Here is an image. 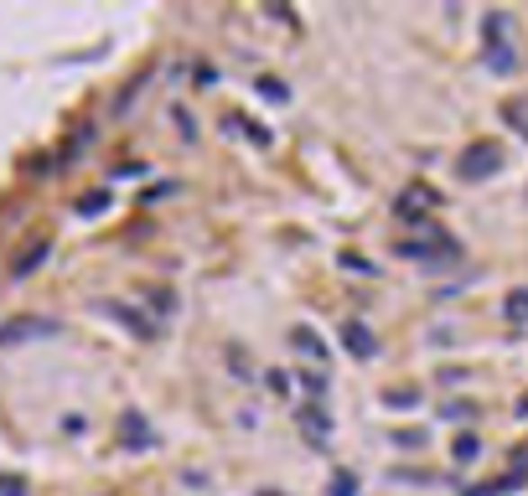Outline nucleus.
<instances>
[{"label":"nucleus","mask_w":528,"mask_h":496,"mask_svg":"<svg viewBox=\"0 0 528 496\" xmlns=\"http://www.w3.org/2000/svg\"><path fill=\"white\" fill-rule=\"evenodd\" d=\"M482 58L492 67V78H513L518 73V47H513V16L503 5L482 16Z\"/></svg>","instance_id":"1"},{"label":"nucleus","mask_w":528,"mask_h":496,"mask_svg":"<svg viewBox=\"0 0 528 496\" xmlns=\"http://www.w3.org/2000/svg\"><path fill=\"white\" fill-rule=\"evenodd\" d=\"M394 253L415 259V264H451V259H461V244L441 227H430V233H409L404 244H394Z\"/></svg>","instance_id":"2"},{"label":"nucleus","mask_w":528,"mask_h":496,"mask_svg":"<svg viewBox=\"0 0 528 496\" xmlns=\"http://www.w3.org/2000/svg\"><path fill=\"white\" fill-rule=\"evenodd\" d=\"M503 171V145L497 140H471L456 155V176L461 182H487V176H497Z\"/></svg>","instance_id":"3"},{"label":"nucleus","mask_w":528,"mask_h":496,"mask_svg":"<svg viewBox=\"0 0 528 496\" xmlns=\"http://www.w3.org/2000/svg\"><path fill=\"white\" fill-rule=\"evenodd\" d=\"M99 310H104V315H114V321H120L130 336H140V341H156V336H161V326H156L150 315H140L135 306H125V300H99Z\"/></svg>","instance_id":"4"},{"label":"nucleus","mask_w":528,"mask_h":496,"mask_svg":"<svg viewBox=\"0 0 528 496\" xmlns=\"http://www.w3.org/2000/svg\"><path fill=\"white\" fill-rule=\"evenodd\" d=\"M296 424L306 430V439H311L317 450H327V439H332V413L321 409V403H300V409H296Z\"/></svg>","instance_id":"5"},{"label":"nucleus","mask_w":528,"mask_h":496,"mask_svg":"<svg viewBox=\"0 0 528 496\" xmlns=\"http://www.w3.org/2000/svg\"><path fill=\"white\" fill-rule=\"evenodd\" d=\"M31 336H58V321H42V315H22V321L0 326V347H11V341H31Z\"/></svg>","instance_id":"6"},{"label":"nucleus","mask_w":528,"mask_h":496,"mask_svg":"<svg viewBox=\"0 0 528 496\" xmlns=\"http://www.w3.org/2000/svg\"><path fill=\"white\" fill-rule=\"evenodd\" d=\"M120 445H125V450H150V445H156L150 424H146V419H140L135 409L120 413Z\"/></svg>","instance_id":"7"},{"label":"nucleus","mask_w":528,"mask_h":496,"mask_svg":"<svg viewBox=\"0 0 528 496\" xmlns=\"http://www.w3.org/2000/svg\"><path fill=\"white\" fill-rule=\"evenodd\" d=\"M342 347L353 351L358 362H368V357H379V336L362 331V321H347V326H342Z\"/></svg>","instance_id":"8"},{"label":"nucleus","mask_w":528,"mask_h":496,"mask_svg":"<svg viewBox=\"0 0 528 496\" xmlns=\"http://www.w3.org/2000/svg\"><path fill=\"white\" fill-rule=\"evenodd\" d=\"M291 347H296L300 357H311V362H327V357H332V351H327V341H321L311 326H296V331H291Z\"/></svg>","instance_id":"9"},{"label":"nucleus","mask_w":528,"mask_h":496,"mask_svg":"<svg viewBox=\"0 0 528 496\" xmlns=\"http://www.w3.org/2000/svg\"><path fill=\"white\" fill-rule=\"evenodd\" d=\"M503 321L507 326H528V285H518V289L503 295Z\"/></svg>","instance_id":"10"},{"label":"nucleus","mask_w":528,"mask_h":496,"mask_svg":"<svg viewBox=\"0 0 528 496\" xmlns=\"http://www.w3.org/2000/svg\"><path fill=\"white\" fill-rule=\"evenodd\" d=\"M435 413H441L445 424H471V419H477V403H471V398H445Z\"/></svg>","instance_id":"11"},{"label":"nucleus","mask_w":528,"mask_h":496,"mask_svg":"<svg viewBox=\"0 0 528 496\" xmlns=\"http://www.w3.org/2000/svg\"><path fill=\"white\" fill-rule=\"evenodd\" d=\"M47 253H52V244H47V238H37V244H31V248H26V253H22V259L11 264V274H16V279H26V274H31V269L42 264Z\"/></svg>","instance_id":"12"},{"label":"nucleus","mask_w":528,"mask_h":496,"mask_svg":"<svg viewBox=\"0 0 528 496\" xmlns=\"http://www.w3.org/2000/svg\"><path fill=\"white\" fill-rule=\"evenodd\" d=\"M477 455H482V439H477V434H456V439H451V460H456V465H471Z\"/></svg>","instance_id":"13"},{"label":"nucleus","mask_w":528,"mask_h":496,"mask_svg":"<svg viewBox=\"0 0 528 496\" xmlns=\"http://www.w3.org/2000/svg\"><path fill=\"white\" fill-rule=\"evenodd\" d=\"M300 388L311 393V403H321V398L332 393V377H327V372H317V368H306V372H300Z\"/></svg>","instance_id":"14"},{"label":"nucleus","mask_w":528,"mask_h":496,"mask_svg":"<svg viewBox=\"0 0 528 496\" xmlns=\"http://www.w3.org/2000/svg\"><path fill=\"white\" fill-rule=\"evenodd\" d=\"M383 403H389V409H415V403H420V388H415V383H409V388H383Z\"/></svg>","instance_id":"15"},{"label":"nucleus","mask_w":528,"mask_h":496,"mask_svg":"<svg viewBox=\"0 0 528 496\" xmlns=\"http://www.w3.org/2000/svg\"><path fill=\"white\" fill-rule=\"evenodd\" d=\"M503 120L528 140V99H507V103H503Z\"/></svg>","instance_id":"16"},{"label":"nucleus","mask_w":528,"mask_h":496,"mask_svg":"<svg viewBox=\"0 0 528 496\" xmlns=\"http://www.w3.org/2000/svg\"><path fill=\"white\" fill-rule=\"evenodd\" d=\"M104 207H109V191H88L84 202H78V217H99Z\"/></svg>","instance_id":"17"},{"label":"nucleus","mask_w":528,"mask_h":496,"mask_svg":"<svg viewBox=\"0 0 528 496\" xmlns=\"http://www.w3.org/2000/svg\"><path fill=\"white\" fill-rule=\"evenodd\" d=\"M327 492H332V496H358V475H353V471H337Z\"/></svg>","instance_id":"18"},{"label":"nucleus","mask_w":528,"mask_h":496,"mask_svg":"<svg viewBox=\"0 0 528 496\" xmlns=\"http://www.w3.org/2000/svg\"><path fill=\"white\" fill-rule=\"evenodd\" d=\"M254 88H259V93H264L270 103H285V99H291V88H285V83H275V78H259Z\"/></svg>","instance_id":"19"},{"label":"nucleus","mask_w":528,"mask_h":496,"mask_svg":"<svg viewBox=\"0 0 528 496\" xmlns=\"http://www.w3.org/2000/svg\"><path fill=\"white\" fill-rule=\"evenodd\" d=\"M389 481H394V486H404V481H415V486H430L435 475H430V471H389Z\"/></svg>","instance_id":"20"},{"label":"nucleus","mask_w":528,"mask_h":496,"mask_svg":"<svg viewBox=\"0 0 528 496\" xmlns=\"http://www.w3.org/2000/svg\"><path fill=\"white\" fill-rule=\"evenodd\" d=\"M150 306L161 310V315H171L176 310V289H150Z\"/></svg>","instance_id":"21"},{"label":"nucleus","mask_w":528,"mask_h":496,"mask_svg":"<svg viewBox=\"0 0 528 496\" xmlns=\"http://www.w3.org/2000/svg\"><path fill=\"white\" fill-rule=\"evenodd\" d=\"M192 83H197V88H212V83H218V67H212V62H197V67H192Z\"/></svg>","instance_id":"22"},{"label":"nucleus","mask_w":528,"mask_h":496,"mask_svg":"<svg viewBox=\"0 0 528 496\" xmlns=\"http://www.w3.org/2000/svg\"><path fill=\"white\" fill-rule=\"evenodd\" d=\"M228 362H233V377H254L249 357H238V347H228Z\"/></svg>","instance_id":"23"},{"label":"nucleus","mask_w":528,"mask_h":496,"mask_svg":"<svg viewBox=\"0 0 528 496\" xmlns=\"http://www.w3.org/2000/svg\"><path fill=\"white\" fill-rule=\"evenodd\" d=\"M0 496H26V486L16 475H0Z\"/></svg>","instance_id":"24"},{"label":"nucleus","mask_w":528,"mask_h":496,"mask_svg":"<svg viewBox=\"0 0 528 496\" xmlns=\"http://www.w3.org/2000/svg\"><path fill=\"white\" fill-rule=\"evenodd\" d=\"M171 120H176V129H182V140H192V135H197V129H192V120H187V109H176Z\"/></svg>","instance_id":"25"},{"label":"nucleus","mask_w":528,"mask_h":496,"mask_svg":"<svg viewBox=\"0 0 528 496\" xmlns=\"http://www.w3.org/2000/svg\"><path fill=\"white\" fill-rule=\"evenodd\" d=\"M461 377H466V368H441V383H445V388H451V383H461Z\"/></svg>","instance_id":"26"},{"label":"nucleus","mask_w":528,"mask_h":496,"mask_svg":"<svg viewBox=\"0 0 528 496\" xmlns=\"http://www.w3.org/2000/svg\"><path fill=\"white\" fill-rule=\"evenodd\" d=\"M513 413H518V419H528V393L518 398V409H513Z\"/></svg>","instance_id":"27"},{"label":"nucleus","mask_w":528,"mask_h":496,"mask_svg":"<svg viewBox=\"0 0 528 496\" xmlns=\"http://www.w3.org/2000/svg\"><path fill=\"white\" fill-rule=\"evenodd\" d=\"M524 202H528V191H524Z\"/></svg>","instance_id":"28"}]
</instances>
